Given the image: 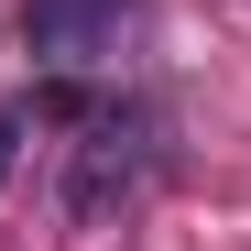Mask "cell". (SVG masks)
Segmentation results:
<instances>
[{"mask_svg":"<svg viewBox=\"0 0 251 251\" xmlns=\"http://www.w3.org/2000/svg\"><path fill=\"white\" fill-rule=\"evenodd\" d=\"M142 175H153V120L142 109H88V142H76V175H66V219L131 207Z\"/></svg>","mask_w":251,"mask_h":251,"instance_id":"1","label":"cell"},{"mask_svg":"<svg viewBox=\"0 0 251 251\" xmlns=\"http://www.w3.org/2000/svg\"><path fill=\"white\" fill-rule=\"evenodd\" d=\"M22 33H33V55L44 66H99L109 55V33H120V0H22Z\"/></svg>","mask_w":251,"mask_h":251,"instance_id":"2","label":"cell"},{"mask_svg":"<svg viewBox=\"0 0 251 251\" xmlns=\"http://www.w3.org/2000/svg\"><path fill=\"white\" fill-rule=\"evenodd\" d=\"M11 164H22V109H0V186H11Z\"/></svg>","mask_w":251,"mask_h":251,"instance_id":"3","label":"cell"}]
</instances>
